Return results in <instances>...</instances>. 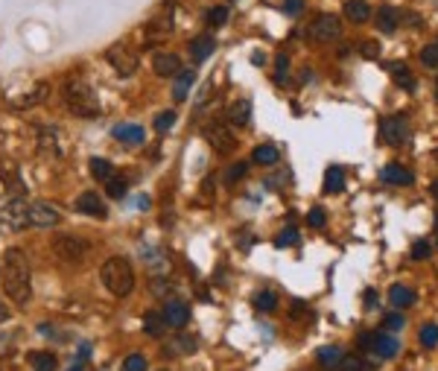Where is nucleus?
Wrapping results in <instances>:
<instances>
[{"instance_id": "nucleus-1", "label": "nucleus", "mask_w": 438, "mask_h": 371, "mask_svg": "<svg viewBox=\"0 0 438 371\" xmlns=\"http://www.w3.org/2000/svg\"><path fill=\"white\" fill-rule=\"evenodd\" d=\"M0 287L15 304H26L33 298V284H29V266L21 249H6L4 263H0Z\"/></svg>"}, {"instance_id": "nucleus-2", "label": "nucleus", "mask_w": 438, "mask_h": 371, "mask_svg": "<svg viewBox=\"0 0 438 371\" xmlns=\"http://www.w3.org/2000/svg\"><path fill=\"white\" fill-rule=\"evenodd\" d=\"M61 97H65V108L73 114V117H82V120H93L100 114V100L93 94V88L82 79V76H73L65 82L61 88Z\"/></svg>"}, {"instance_id": "nucleus-3", "label": "nucleus", "mask_w": 438, "mask_h": 371, "mask_svg": "<svg viewBox=\"0 0 438 371\" xmlns=\"http://www.w3.org/2000/svg\"><path fill=\"white\" fill-rule=\"evenodd\" d=\"M100 278H103V284H106V290L111 293V295H117V298H126L132 290H135V269H132V263L126 260V258H108L106 263H103V269H100Z\"/></svg>"}, {"instance_id": "nucleus-4", "label": "nucleus", "mask_w": 438, "mask_h": 371, "mask_svg": "<svg viewBox=\"0 0 438 371\" xmlns=\"http://www.w3.org/2000/svg\"><path fill=\"white\" fill-rule=\"evenodd\" d=\"M91 252V243L76 234H56L53 237V255L65 263H82Z\"/></svg>"}, {"instance_id": "nucleus-5", "label": "nucleus", "mask_w": 438, "mask_h": 371, "mask_svg": "<svg viewBox=\"0 0 438 371\" xmlns=\"http://www.w3.org/2000/svg\"><path fill=\"white\" fill-rule=\"evenodd\" d=\"M24 225H29V205L24 199H9L6 205H0V228L21 231Z\"/></svg>"}, {"instance_id": "nucleus-6", "label": "nucleus", "mask_w": 438, "mask_h": 371, "mask_svg": "<svg viewBox=\"0 0 438 371\" xmlns=\"http://www.w3.org/2000/svg\"><path fill=\"white\" fill-rule=\"evenodd\" d=\"M205 141L210 143L213 152H219V156H231L234 146H237L228 123H210V126H205Z\"/></svg>"}, {"instance_id": "nucleus-7", "label": "nucleus", "mask_w": 438, "mask_h": 371, "mask_svg": "<svg viewBox=\"0 0 438 371\" xmlns=\"http://www.w3.org/2000/svg\"><path fill=\"white\" fill-rule=\"evenodd\" d=\"M360 345L362 348H371L380 360H392L400 351L397 336H392V333H365V336H360Z\"/></svg>"}, {"instance_id": "nucleus-8", "label": "nucleus", "mask_w": 438, "mask_h": 371, "mask_svg": "<svg viewBox=\"0 0 438 371\" xmlns=\"http://www.w3.org/2000/svg\"><path fill=\"white\" fill-rule=\"evenodd\" d=\"M106 59H108V65H111V68H114L120 76H132V73L138 71V56H135L129 47H123V44L108 47Z\"/></svg>"}, {"instance_id": "nucleus-9", "label": "nucleus", "mask_w": 438, "mask_h": 371, "mask_svg": "<svg viewBox=\"0 0 438 371\" xmlns=\"http://www.w3.org/2000/svg\"><path fill=\"white\" fill-rule=\"evenodd\" d=\"M310 36L312 41H336L342 36V21L336 15H319L316 21L310 24Z\"/></svg>"}, {"instance_id": "nucleus-10", "label": "nucleus", "mask_w": 438, "mask_h": 371, "mask_svg": "<svg viewBox=\"0 0 438 371\" xmlns=\"http://www.w3.org/2000/svg\"><path fill=\"white\" fill-rule=\"evenodd\" d=\"M383 138L392 143V146H403L406 141L412 138V129H409V120L403 114H394V117H386L383 120Z\"/></svg>"}, {"instance_id": "nucleus-11", "label": "nucleus", "mask_w": 438, "mask_h": 371, "mask_svg": "<svg viewBox=\"0 0 438 371\" xmlns=\"http://www.w3.org/2000/svg\"><path fill=\"white\" fill-rule=\"evenodd\" d=\"M29 225L36 228H56L58 225V210L47 202H33L29 205Z\"/></svg>"}, {"instance_id": "nucleus-12", "label": "nucleus", "mask_w": 438, "mask_h": 371, "mask_svg": "<svg viewBox=\"0 0 438 371\" xmlns=\"http://www.w3.org/2000/svg\"><path fill=\"white\" fill-rule=\"evenodd\" d=\"M76 210L85 213V216H97V220H106V216H108L103 199H100L97 193H93V190H85V193L76 199Z\"/></svg>"}, {"instance_id": "nucleus-13", "label": "nucleus", "mask_w": 438, "mask_h": 371, "mask_svg": "<svg viewBox=\"0 0 438 371\" xmlns=\"http://www.w3.org/2000/svg\"><path fill=\"white\" fill-rule=\"evenodd\" d=\"M161 316L170 327H184L187 322H190V307H187L184 301H167Z\"/></svg>"}, {"instance_id": "nucleus-14", "label": "nucleus", "mask_w": 438, "mask_h": 371, "mask_svg": "<svg viewBox=\"0 0 438 371\" xmlns=\"http://www.w3.org/2000/svg\"><path fill=\"white\" fill-rule=\"evenodd\" d=\"M152 68H155V73H158V76H178L181 59H178L175 53H155Z\"/></svg>"}, {"instance_id": "nucleus-15", "label": "nucleus", "mask_w": 438, "mask_h": 371, "mask_svg": "<svg viewBox=\"0 0 438 371\" xmlns=\"http://www.w3.org/2000/svg\"><path fill=\"white\" fill-rule=\"evenodd\" d=\"M111 135L120 143H126V146H141L143 143V126H132V123H120V126H114Z\"/></svg>"}, {"instance_id": "nucleus-16", "label": "nucleus", "mask_w": 438, "mask_h": 371, "mask_svg": "<svg viewBox=\"0 0 438 371\" xmlns=\"http://www.w3.org/2000/svg\"><path fill=\"white\" fill-rule=\"evenodd\" d=\"M252 120V103L248 100H234L228 106V126H245Z\"/></svg>"}, {"instance_id": "nucleus-17", "label": "nucleus", "mask_w": 438, "mask_h": 371, "mask_svg": "<svg viewBox=\"0 0 438 371\" xmlns=\"http://www.w3.org/2000/svg\"><path fill=\"white\" fill-rule=\"evenodd\" d=\"M193 82H196V73L181 68L178 76H175V85H173V100H175V103H184V100H187V91L193 88Z\"/></svg>"}, {"instance_id": "nucleus-18", "label": "nucleus", "mask_w": 438, "mask_h": 371, "mask_svg": "<svg viewBox=\"0 0 438 371\" xmlns=\"http://www.w3.org/2000/svg\"><path fill=\"white\" fill-rule=\"evenodd\" d=\"M345 18L351 24H365L371 18V6L365 0H345Z\"/></svg>"}, {"instance_id": "nucleus-19", "label": "nucleus", "mask_w": 438, "mask_h": 371, "mask_svg": "<svg viewBox=\"0 0 438 371\" xmlns=\"http://www.w3.org/2000/svg\"><path fill=\"white\" fill-rule=\"evenodd\" d=\"M277 158H280V152H277L272 143H260V146H255V152H252V161L260 164V167H275Z\"/></svg>"}, {"instance_id": "nucleus-20", "label": "nucleus", "mask_w": 438, "mask_h": 371, "mask_svg": "<svg viewBox=\"0 0 438 371\" xmlns=\"http://www.w3.org/2000/svg\"><path fill=\"white\" fill-rule=\"evenodd\" d=\"M383 181L386 184H412L415 176L406 167H400V164H389V167H383Z\"/></svg>"}, {"instance_id": "nucleus-21", "label": "nucleus", "mask_w": 438, "mask_h": 371, "mask_svg": "<svg viewBox=\"0 0 438 371\" xmlns=\"http://www.w3.org/2000/svg\"><path fill=\"white\" fill-rule=\"evenodd\" d=\"M389 301L394 304V307H412L415 304V290H409V287H403V284H394L392 290H389Z\"/></svg>"}, {"instance_id": "nucleus-22", "label": "nucleus", "mask_w": 438, "mask_h": 371, "mask_svg": "<svg viewBox=\"0 0 438 371\" xmlns=\"http://www.w3.org/2000/svg\"><path fill=\"white\" fill-rule=\"evenodd\" d=\"M213 47H216V41H213L210 36H196V39L190 41V56H193V61H205V59L213 53Z\"/></svg>"}, {"instance_id": "nucleus-23", "label": "nucleus", "mask_w": 438, "mask_h": 371, "mask_svg": "<svg viewBox=\"0 0 438 371\" xmlns=\"http://www.w3.org/2000/svg\"><path fill=\"white\" fill-rule=\"evenodd\" d=\"M29 365H33L36 371H56L58 360H56L53 351H33L29 354Z\"/></svg>"}, {"instance_id": "nucleus-24", "label": "nucleus", "mask_w": 438, "mask_h": 371, "mask_svg": "<svg viewBox=\"0 0 438 371\" xmlns=\"http://www.w3.org/2000/svg\"><path fill=\"white\" fill-rule=\"evenodd\" d=\"M342 188H345V170H342V167H327V173H325V190L327 193H339Z\"/></svg>"}, {"instance_id": "nucleus-25", "label": "nucleus", "mask_w": 438, "mask_h": 371, "mask_svg": "<svg viewBox=\"0 0 438 371\" xmlns=\"http://www.w3.org/2000/svg\"><path fill=\"white\" fill-rule=\"evenodd\" d=\"M397 24H400V12H397V9L383 6V9L377 12V26L383 29V33H394Z\"/></svg>"}, {"instance_id": "nucleus-26", "label": "nucleus", "mask_w": 438, "mask_h": 371, "mask_svg": "<svg viewBox=\"0 0 438 371\" xmlns=\"http://www.w3.org/2000/svg\"><path fill=\"white\" fill-rule=\"evenodd\" d=\"M164 325H167V322H164L161 313H152V310H149V313L143 316V330H146L149 336H164V330H167Z\"/></svg>"}, {"instance_id": "nucleus-27", "label": "nucleus", "mask_w": 438, "mask_h": 371, "mask_svg": "<svg viewBox=\"0 0 438 371\" xmlns=\"http://www.w3.org/2000/svg\"><path fill=\"white\" fill-rule=\"evenodd\" d=\"M47 94H50V85H47V82H39V85L33 88V94L24 97L21 103H15V108H33V106H36V103H41Z\"/></svg>"}, {"instance_id": "nucleus-28", "label": "nucleus", "mask_w": 438, "mask_h": 371, "mask_svg": "<svg viewBox=\"0 0 438 371\" xmlns=\"http://www.w3.org/2000/svg\"><path fill=\"white\" fill-rule=\"evenodd\" d=\"M389 71H392V79H394L400 88H406V91L415 88V79H412V73H409V68H406V65H392Z\"/></svg>"}, {"instance_id": "nucleus-29", "label": "nucleus", "mask_w": 438, "mask_h": 371, "mask_svg": "<svg viewBox=\"0 0 438 371\" xmlns=\"http://www.w3.org/2000/svg\"><path fill=\"white\" fill-rule=\"evenodd\" d=\"M88 167H91V176H93V178H100V181H108L111 173H114V167H111L106 158H91Z\"/></svg>"}, {"instance_id": "nucleus-30", "label": "nucleus", "mask_w": 438, "mask_h": 371, "mask_svg": "<svg viewBox=\"0 0 438 371\" xmlns=\"http://www.w3.org/2000/svg\"><path fill=\"white\" fill-rule=\"evenodd\" d=\"M255 307H258L260 313H272L275 307H277V295H275L272 290H263V293L255 295Z\"/></svg>"}, {"instance_id": "nucleus-31", "label": "nucleus", "mask_w": 438, "mask_h": 371, "mask_svg": "<svg viewBox=\"0 0 438 371\" xmlns=\"http://www.w3.org/2000/svg\"><path fill=\"white\" fill-rule=\"evenodd\" d=\"M319 362L327 365V368L339 365V362H342V348H339V345H325V348L319 351Z\"/></svg>"}, {"instance_id": "nucleus-32", "label": "nucleus", "mask_w": 438, "mask_h": 371, "mask_svg": "<svg viewBox=\"0 0 438 371\" xmlns=\"http://www.w3.org/2000/svg\"><path fill=\"white\" fill-rule=\"evenodd\" d=\"M41 141V152H50V156H58V146H56V132L53 129H41L39 132Z\"/></svg>"}, {"instance_id": "nucleus-33", "label": "nucleus", "mask_w": 438, "mask_h": 371, "mask_svg": "<svg viewBox=\"0 0 438 371\" xmlns=\"http://www.w3.org/2000/svg\"><path fill=\"white\" fill-rule=\"evenodd\" d=\"M421 345L424 348H435L438 345V325H424L421 327Z\"/></svg>"}, {"instance_id": "nucleus-34", "label": "nucleus", "mask_w": 438, "mask_h": 371, "mask_svg": "<svg viewBox=\"0 0 438 371\" xmlns=\"http://www.w3.org/2000/svg\"><path fill=\"white\" fill-rule=\"evenodd\" d=\"M173 126H175V111H161L158 117H155V129H158L161 135L170 132Z\"/></svg>"}, {"instance_id": "nucleus-35", "label": "nucleus", "mask_w": 438, "mask_h": 371, "mask_svg": "<svg viewBox=\"0 0 438 371\" xmlns=\"http://www.w3.org/2000/svg\"><path fill=\"white\" fill-rule=\"evenodd\" d=\"M298 243V231L290 225V228H284V231H280L277 234V240H275V245H277V249H287V245H295Z\"/></svg>"}, {"instance_id": "nucleus-36", "label": "nucleus", "mask_w": 438, "mask_h": 371, "mask_svg": "<svg viewBox=\"0 0 438 371\" xmlns=\"http://www.w3.org/2000/svg\"><path fill=\"white\" fill-rule=\"evenodd\" d=\"M421 61H424L427 68H438V41L435 44H427L421 50Z\"/></svg>"}, {"instance_id": "nucleus-37", "label": "nucleus", "mask_w": 438, "mask_h": 371, "mask_svg": "<svg viewBox=\"0 0 438 371\" xmlns=\"http://www.w3.org/2000/svg\"><path fill=\"white\" fill-rule=\"evenodd\" d=\"M170 348L175 354H193L196 351V342H193V339H187V336H178L175 342H170Z\"/></svg>"}, {"instance_id": "nucleus-38", "label": "nucleus", "mask_w": 438, "mask_h": 371, "mask_svg": "<svg viewBox=\"0 0 438 371\" xmlns=\"http://www.w3.org/2000/svg\"><path fill=\"white\" fill-rule=\"evenodd\" d=\"M225 21H228V9L225 6H213L208 12V24L210 26H225Z\"/></svg>"}, {"instance_id": "nucleus-39", "label": "nucleus", "mask_w": 438, "mask_h": 371, "mask_svg": "<svg viewBox=\"0 0 438 371\" xmlns=\"http://www.w3.org/2000/svg\"><path fill=\"white\" fill-rule=\"evenodd\" d=\"M126 188H129V184L123 178H108V196L111 199H123V196H126Z\"/></svg>"}, {"instance_id": "nucleus-40", "label": "nucleus", "mask_w": 438, "mask_h": 371, "mask_svg": "<svg viewBox=\"0 0 438 371\" xmlns=\"http://www.w3.org/2000/svg\"><path fill=\"white\" fill-rule=\"evenodd\" d=\"M123 371H146V360L141 354H132L123 360Z\"/></svg>"}, {"instance_id": "nucleus-41", "label": "nucleus", "mask_w": 438, "mask_h": 371, "mask_svg": "<svg viewBox=\"0 0 438 371\" xmlns=\"http://www.w3.org/2000/svg\"><path fill=\"white\" fill-rule=\"evenodd\" d=\"M429 252H432V249H429V243H427V240H418V243L412 245V260H427Z\"/></svg>"}, {"instance_id": "nucleus-42", "label": "nucleus", "mask_w": 438, "mask_h": 371, "mask_svg": "<svg viewBox=\"0 0 438 371\" xmlns=\"http://www.w3.org/2000/svg\"><path fill=\"white\" fill-rule=\"evenodd\" d=\"M307 225H310V228H322V225H325V210H322V208H312V210L307 213Z\"/></svg>"}, {"instance_id": "nucleus-43", "label": "nucleus", "mask_w": 438, "mask_h": 371, "mask_svg": "<svg viewBox=\"0 0 438 371\" xmlns=\"http://www.w3.org/2000/svg\"><path fill=\"white\" fill-rule=\"evenodd\" d=\"M339 365H342V371H368V368H365V362H362L360 357H348V360L342 357V362H339Z\"/></svg>"}, {"instance_id": "nucleus-44", "label": "nucleus", "mask_w": 438, "mask_h": 371, "mask_svg": "<svg viewBox=\"0 0 438 371\" xmlns=\"http://www.w3.org/2000/svg\"><path fill=\"white\" fill-rule=\"evenodd\" d=\"M403 325H406V319H403L400 313H389V316L383 319V327H386V330H400Z\"/></svg>"}, {"instance_id": "nucleus-45", "label": "nucleus", "mask_w": 438, "mask_h": 371, "mask_svg": "<svg viewBox=\"0 0 438 371\" xmlns=\"http://www.w3.org/2000/svg\"><path fill=\"white\" fill-rule=\"evenodd\" d=\"M245 173H248V164H245V161H237V164L228 170V176H225V178H228V181H240Z\"/></svg>"}, {"instance_id": "nucleus-46", "label": "nucleus", "mask_w": 438, "mask_h": 371, "mask_svg": "<svg viewBox=\"0 0 438 371\" xmlns=\"http://www.w3.org/2000/svg\"><path fill=\"white\" fill-rule=\"evenodd\" d=\"M365 59H377L380 56V44L377 41H362V50H360Z\"/></svg>"}, {"instance_id": "nucleus-47", "label": "nucleus", "mask_w": 438, "mask_h": 371, "mask_svg": "<svg viewBox=\"0 0 438 371\" xmlns=\"http://www.w3.org/2000/svg\"><path fill=\"white\" fill-rule=\"evenodd\" d=\"M304 9V0H284V12L287 15H298Z\"/></svg>"}, {"instance_id": "nucleus-48", "label": "nucleus", "mask_w": 438, "mask_h": 371, "mask_svg": "<svg viewBox=\"0 0 438 371\" xmlns=\"http://www.w3.org/2000/svg\"><path fill=\"white\" fill-rule=\"evenodd\" d=\"M277 71H280V73H277V79L284 82V79H287V56H280V59H277Z\"/></svg>"}, {"instance_id": "nucleus-49", "label": "nucleus", "mask_w": 438, "mask_h": 371, "mask_svg": "<svg viewBox=\"0 0 438 371\" xmlns=\"http://www.w3.org/2000/svg\"><path fill=\"white\" fill-rule=\"evenodd\" d=\"M371 307H377V293H365V310H371Z\"/></svg>"}, {"instance_id": "nucleus-50", "label": "nucleus", "mask_w": 438, "mask_h": 371, "mask_svg": "<svg viewBox=\"0 0 438 371\" xmlns=\"http://www.w3.org/2000/svg\"><path fill=\"white\" fill-rule=\"evenodd\" d=\"M138 208H149V196H141L138 199Z\"/></svg>"}, {"instance_id": "nucleus-51", "label": "nucleus", "mask_w": 438, "mask_h": 371, "mask_svg": "<svg viewBox=\"0 0 438 371\" xmlns=\"http://www.w3.org/2000/svg\"><path fill=\"white\" fill-rule=\"evenodd\" d=\"M82 365H85V362H79V360H76V362L71 365V371H82Z\"/></svg>"}, {"instance_id": "nucleus-52", "label": "nucleus", "mask_w": 438, "mask_h": 371, "mask_svg": "<svg viewBox=\"0 0 438 371\" xmlns=\"http://www.w3.org/2000/svg\"><path fill=\"white\" fill-rule=\"evenodd\" d=\"M432 196H438V178L432 181Z\"/></svg>"}, {"instance_id": "nucleus-53", "label": "nucleus", "mask_w": 438, "mask_h": 371, "mask_svg": "<svg viewBox=\"0 0 438 371\" xmlns=\"http://www.w3.org/2000/svg\"><path fill=\"white\" fill-rule=\"evenodd\" d=\"M6 319V310H4V307H0V322H4Z\"/></svg>"}, {"instance_id": "nucleus-54", "label": "nucleus", "mask_w": 438, "mask_h": 371, "mask_svg": "<svg viewBox=\"0 0 438 371\" xmlns=\"http://www.w3.org/2000/svg\"><path fill=\"white\" fill-rule=\"evenodd\" d=\"M435 100H438V82H435Z\"/></svg>"}, {"instance_id": "nucleus-55", "label": "nucleus", "mask_w": 438, "mask_h": 371, "mask_svg": "<svg viewBox=\"0 0 438 371\" xmlns=\"http://www.w3.org/2000/svg\"><path fill=\"white\" fill-rule=\"evenodd\" d=\"M435 225H438V210H435Z\"/></svg>"}, {"instance_id": "nucleus-56", "label": "nucleus", "mask_w": 438, "mask_h": 371, "mask_svg": "<svg viewBox=\"0 0 438 371\" xmlns=\"http://www.w3.org/2000/svg\"><path fill=\"white\" fill-rule=\"evenodd\" d=\"M435 245H438V240H435Z\"/></svg>"}, {"instance_id": "nucleus-57", "label": "nucleus", "mask_w": 438, "mask_h": 371, "mask_svg": "<svg viewBox=\"0 0 438 371\" xmlns=\"http://www.w3.org/2000/svg\"><path fill=\"white\" fill-rule=\"evenodd\" d=\"M161 371H164V368H161Z\"/></svg>"}]
</instances>
